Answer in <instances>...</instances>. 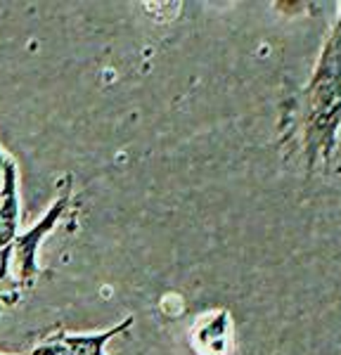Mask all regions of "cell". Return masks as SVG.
Masks as SVG:
<instances>
[{"label": "cell", "mask_w": 341, "mask_h": 355, "mask_svg": "<svg viewBox=\"0 0 341 355\" xmlns=\"http://www.w3.org/2000/svg\"><path fill=\"white\" fill-rule=\"evenodd\" d=\"M69 192L64 197H60L57 202L50 206V211L38 220V225H33L31 230H26L24 234H17L10 244V259L15 263V272H17V282L21 287H31L38 277V263H36V254H38V244L43 242V237L48 234L53 227L57 225V220L64 216L67 206H69Z\"/></svg>", "instance_id": "cell-1"}, {"label": "cell", "mask_w": 341, "mask_h": 355, "mask_svg": "<svg viewBox=\"0 0 341 355\" xmlns=\"http://www.w3.org/2000/svg\"><path fill=\"white\" fill-rule=\"evenodd\" d=\"M133 324V320H126L119 327L100 331V334H55L50 339H45L41 346L33 348L31 355H102L105 343L116 336L119 331L128 329Z\"/></svg>", "instance_id": "cell-2"}, {"label": "cell", "mask_w": 341, "mask_h": 355, "mask_svg": "<svg viewBox=\"0 0 341 355\" xmlns=\"http://www.w3.org/2000/svg\"><path fill=\"white\" fill-rule=\"evenodd\" d=\"M19 223V199H17V166L15 162L5 164L3 187H0V249L12 244Z\"/></svg>", "instance_id": "cell-3"}, {"label": "cell", "mask_w": 341, "mask_h": 355, "mask_svg": "<svg viewBox=\"0 0 341 355\" xmlns=\"http://www.w3.org/2000/svg\"><path fill=\"white\" fill-rule=\"evenodd\" d=\"M8 263H10V244L5 249H0V284L8 277Z\"/></svg>", "instance_id": "cell-4"}, {"label": "cell", "mask_w": 341, "mask_h": 355, "mask_svg": "<svg viewBox=\"0 0 341 355\" xmlns=\"http://www.w3.org/2000/svg\"><path fill=\"white\" fill-rule=\"evenodd\" d=\"M5 164H8V159L0 154V187H3V171H5Z\"/></svg>", "instance_id": "cell-5"}]
</instances>
